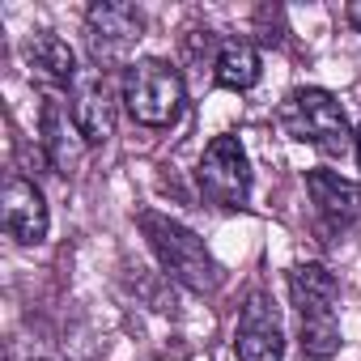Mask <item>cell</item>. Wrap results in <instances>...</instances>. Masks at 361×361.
Masks as SVG:
<instances>
[{"instance_id":"obj_1","label":"cell","mask_w":361,"mask_h":361,"mask_svg":"<svg viewBox=\"0 0 361 361\" xmlns=\"http://www.w3.org/2000/svg\"><path fill=\"white\" fill-rule=\"evenodd\" d=\"M136 226H140V234H145L157 268L166 272V281L183 285L196 298H213L226 285V268L217 264V255L209 251V243L192 226L174 221L170 213H153V209H145L136 217Z\"/></svg>"},{"instance_id":"obj_2","label":"cell","mask_w":361,"mask_h":361,"mask_svg":"<svg viewBox=\"0 0 361 361\" xmlns=\"http://www.w3.org/2000/svg\"><path fill=\"white\" fill-rule=\"evenodd\" d=\"M289 306L298 314V344L306 361H327L340 353V281L327 264L306 259L285 272Z\"/></svg>"},{"instance_id":"obj_3","label":"cell","mask_w":361,"mask_h":361,"mask_svg":"<svg viewBox=\"0 0 361 361\" xmlns=\"http://www.w3.org/2000/svg\"><path fill=\"white\" fill-rule=\"evenodd\" d=\"M276 123H281V132L289 140L310 145L323 157H344L353 149V136H357V128L348 123L344 102L331 90H323V85L289 90L281 98V106H276Z\"/></svg>"},{"instance_id":"obj_4","label":"cell","mask_w":361,"mask_h":361,"mask_svg":"<svg viewBox=\"0 0 361 361\" xmlns=\"http://www.w3.org/2000/svg\"><path fill=\"white\" fill-rule=\"evenodd\" d=\"M119 102H123V111L136 128L166 132L183 119V106H188L183 73L170 60H157V56L132 60L123 68V81H119Z\"/></svg>"},{"instance_id":"obj_5","label":"cell","mask_w":361,"mask_h":361,"mask_svg":"<svg viewBox=\"0 0 361 361\" xmlns=\"http://www.w3.org/2000/svg\"><path fill=\"white\" fill-rule=\"evenodd\" d=\"M196 188L204 204L221 213H243L251 204V157L234 132H221L204 145L196 161Z\"/></svg>"},{"instance_id":"obj_6","label":"cell","mask_w":361,"mask_h":361,"mask_svg":"<svg viewBox=\"0 0 361 361\" xmlns=\"http://www.w3.org/2000/svg\"><path fill=\"white\" fill-rule=\"evenodd\" d=\"M145 13L128 0H94L85 9V47L94 56L98 68L123 64L132 56V47L145 39Z\"/></svg>"},{"instance_id":"obj_7","label":"cell","mask_w":361,"mask_h":361,"mask_svg":"<svg viewBox=\"0 0 361 361\" xmlns=\"http://www.w3.org/2000/svg\"><path fill=\"white\" fill-rule=\"evenodd\" d=\"M306 196L314 209V226L327 243H344L361 226V188L336 170H306Z\"/></svg>"},{"instance_id":"obj_8","label":"cell","mask_w":361,"mask_h":361,"mask_svg":"<svg viewBox=\"0 0 361 361\" xmlns=\"http://www.w3.org/2000/svg\"><path fill=\"white\" fill-rule=\"evenodd\" d=\"M64 102H68V111H73V119H77L90 149H98V145H106L115 136V106L119 102H115V85H111L106 68L85 64L77 73V81L64 90Z\"/></svg>"},{"instance_id":"obj_9","label":"cell","mask_w":361,"mask_h":361,"mask_svg":"<svg viewBox=\"0 0 361 361\" xmlns=\"http://www.w3.org/2000/svg\"><path fill=\"white\" fill-rule=\"evenodd\" d=\"M0 221H5V234L18 247H39L51 234V209L43 188L35 183L30 174L9 170L5 174V188H0Z\"/></svg>"},{"instance_id":"obj_10","label":"cell","mask_w":361,"mask_h":361,"mask_svg":"<svg viewBox=\"0 0 361 361\" xmlns=\"http://www.w3.org/2000/svg\"><path fill=\"white\" fill-rule=\"evenodd\" d=\"M234 357L238 361H285V323L264 289H251L247 302L238 306Z\"/></svg>"},{"instance_id":"obj_11","label":"cell","mask_w":361,"mask_h":361,"mask_svg":"<svg viewBox=\"0 0 361 361\" xmlns=\"http://www.w3.org/2000/svg\"><path fill=\"white\" fill-rule=\"evenodd\" d=\"M39 145H43V157H47V166L56 170V174H64V178H73L77 174V166H81V157H85V136H81V128H77V119H73V111H68V102H64V94H56V90H43V106H39Z\"/></svg>"},{"instance_id":"obj_12","label":"cell","mask_w":361,"mask_h":361,"mask_svg":"<svg viewBox=\"0 0 361 361\" xmlns=\"http://www.w3.org/2000/svg\"><path fill=\"white\" fill-rule=\"evenodd\" d=\"M22 56H26V68H30L47 90H56V94L68 90V85L77 81V73H81L73 43L60 39L56 30H35V35L22 43Z\"/></svg>"},{"instance_id":"obj_13","label":"cell","mask_w":361,"mask_h":361,"mask_svg":"<svg viewBox=\"0 0 361 361\" xmlns=\"http://www.w3.org/2000/svg\"><path fill=\"white\" fill-rule=\"evenodd\" d=\"M264 77V56L251 39H226L221 51H217V64H213V85L217 90H234V94H247L255 90Z\"/></svg>"},{"instance_id":"obj_14","label":"cell","mask_w":361,"mask_h":361,"mask_svg":"<svg viewBox=\"0 0 361 361\" xmlns=\"http://www.w3.org/2000/svg\"><path fill=\"white\" fill-rule=\"evenodd\" d=\"M285 9H255V39L264 43V47H285Z\"/></svg>"},{"instance_id":"obj_15","label":"cell","mask_w":361,"mask_h":361,"mask_svg":"<svg viewBox=\"0 0 361 361\" xmlns=\"http://www.w3.org/2000/svg\"><path fill=\"white\" fill-rule=\"evenodd\" d=\"M344 22L361 35V0H348V5H344Z\"/></svg>"},{"instance_id":"obj_16","label":"cell","mask_w":361,"mask_h":361,"mask_svg":"<svg viewBox=\"0 0 361 361\" xmlns=\"http://www.w3.org/2000/svg\"><path fill=\"white\" fill-rule=\"evenodd\" d=\"M353 157H357V166H361V123H357V136H353Z\"/></svg>"}]
</instances>
